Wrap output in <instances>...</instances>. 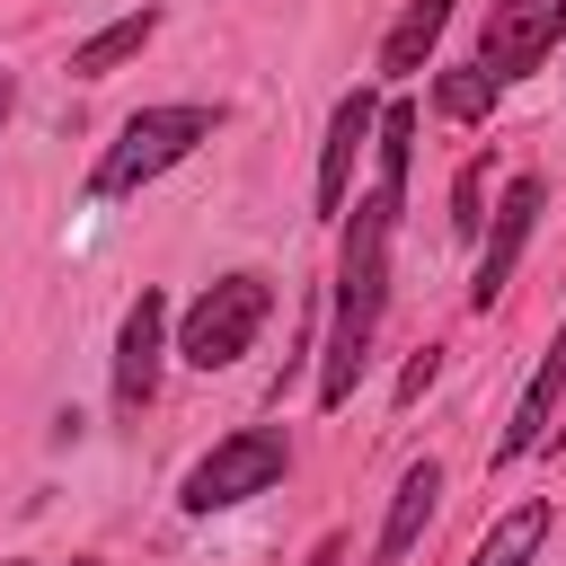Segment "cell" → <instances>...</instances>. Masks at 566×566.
<instances>
[{"label":"cell","mask_w":566,"mask_h":566,"mask_svg":"<svg viewBox=\"0 0 566 566\" xmlns=\"http://www.w3.org/2000/svg\"><path fill=\"white\" fill-rule=\"evenodd\" d=\"M371 150H380V186L354 203L345 248H336V283H327V363H318V407H345L354 380H363V363H371V327H380V301H389V230H398L407 159H416V106H407V97L380 106Z\"/></svg>","instance_id":"cell-1"},{"label":"cell","mask_w":566,"mask_h":566,"mask_svg":"<svg viewBox=\"0 0 566 566\" xmlns=\"http://www.w3.org/2000/svg\"><path fill=\"white\" fill-rule=\"evenodd\" d=\"M212 133H221V106H142V115L106 142V159L88 168V195H97V203H124V195H142L150 177H168L177 159H195Z\"/></svg>","instance_id":"cell-2"},{"label":"cell","mask_w":566,"mask_h":566,"mask_svg":"<svg viewBox=\"0 0 566 566\" xmlns=\"http://www.w3.org/2000/svg\"><path fill=\"white\" fill-rule=\"evenodd\" d=\"M265 318H274V283H265L256 265H239V274H221V283H203V292L186 301V318H177V354H186L195 371H230V363L256 345Z\"/></svg>","instance_id":"cell-3"},{"label":"cell","mask_w":566,"mask_h":566,"mask_svg":"<svg viewBox=\"0 0 566 566\" xmlns=\"http://www.w3.org/2000/svg\"><path fill=\"white\" fill-rule=\"evenodd\" d=\"M283 469H292L283 424H239V433H221V442H212V451L186 469L177 504H186V513H221V504H248V495L283 486Z\"/></svg>","instance_id":"cell-4"},{"label":"cell","mask_w":566,"mask_h":566,"mask_svg":"<svg viewBox=\"0 0 566 566\" xmlns=\"http://www.w3.org/2000/svg\"><path fill=\"white\" fill-rule=\"evenodd\" d=\"M557 35H566V0H495L478 27V71L495 88H513L557 53Z\"/></svg>","instance_id":"cell-5"},{"label":"cell","mask_w":566,"mask_h":566,"mask_svg":"<svg viewBox=\"0 0 566 566\" xmlns=\"http://www.w3.org/2000/svg\"><path fill=\"white\" fill-rule=\"evenodd\" d=\"M539 203H548V186H539V177H513V186H504L495 230H478V283H469V310H495V292H504V283H513V265H522V239H531Z\"/></svg>","instance_id":"cell-6"},{"label":"cell","mask_w":566,"mask_h":566,"mask_svg":"<svg viewBox=\"0 0 566 566\" xmlns=\"http://www.w3.org/2000/svg\"><path fill=\"white\" fill-rule=\"evenodd\" d=\"M159 354H168V301L142 283L133 310H124V327H115V407H124V416L150 407V389H159Z\"/></svg>","instance_id":"cell-7"},{"label":"cell","mask_w":566,"mask_h":566,"mask_svg":"<svg viewBox=\"0 0 566 566\" xmlns=\"http://www.w3.org/2000/svg\"><path fill=\"white\" fill-rule=\"evenodd\" d=\"M371 124H380V97H371V88L336 97L327 142H318V212H327V221H345V186H354V159H363V142H371Z\"/></svg>","instance_id":"cell-8"},{"label":"cell","mask_w":566,"mask_h":566,"mask_svg":"<svg viewBox=\"0 0 566 566\" xmlns=\"http://www.w3.org/2000/svg\"><path fill=\"white\" fill-rule=\"evenodd\" d=\"M557 398H566V327L548 336V354H539V371H531V389H522L513 424L495 433V469H513L522 451H539V442H548V416H557Z\"/></svg>","instance_id":"cell-9"},{"label":"cell","mask_w":566,"mask_h":566,"mask_svg":"<svg viewBox=\"0 0 566 566\" xmlns=\"http://www.w3.org/2000/svg\"><path fill=\"white\" fill-rule=\"evenodd\" d=\"M433 504H442V460H416V469L398 478V495H389V522H380V566H398V557L424 539Z\"/></svg>","instance_id":"cell-10"},{"label":"cell","mask_w":566,"mask_h":566,"mask_svg":"<svg viewBox=\"0 0 566 566\" xmlns=\"http://www.w3.org/2000/svg\"><path fill=\"white\" fill-rule=\"evenodd\" d=\"M150 35H159V9H124V18H115V27H97L88 44H71V80H106V71H124Z\"/></svg>","instance_id":"cell-11"},{"label":"cell","mask_w":566,"mask_h":566,"mask_svg":"<svg viewBox=\"0 0 566 566\" xmlns=\"http://www.w3.org/2000/svg\"><path fill=\"white\" fill-rule=\"evenodd\" d=\"M442 27H451V0H407V9H398V27L380 35V71H389V80H416Z\"/></svg>","instance_id":"cell-12"},{"label":"cell","mask_w":566,"mask_h":566,"mask_svg":"<svg viewBox=\"0 0 566 566\" xmlns=\"http://www.w3.org/2000/svg\"><path fill=\"white\" fill-rule=\"evenodd\" d=\"M539 539H548V504L531 495V504L495 513V531L469 548V566H531V557H539Z\"/></svg>","instance_id":"cell-13"},{"label":"cell","mask_w":566,"mask_h":566,"mask_svg":"<svg viewBox=\"0 0 566 566\" xmlns=\"http://www.w3.org/2000/svg\"><path fill=\"white\" fill-rule=\"evenodd\" d=\"M495 80L478 71V62H460V71H433V115H451V124H486L495 115Z\"/></svg>","instance_id":"cell-14"},{"label":"cell","mask_w":566,"mask_h":566,"mask_svg":"<svg viewBox=\"0 0 566 566\" xmlns=\"http://www.w3.org/2000/svg\"><path fill=\"white\" fill-rule=\"evenodd\" d=\"M486 177H495V159H469L460 168V186H451V239H478L486 230Z\"/></svg>","instance_id":"cell-15"},{"label":"cell","mask_w":566,"mask_h":566,"mask_svg":"<svg viewBox=\"0 0 566 566\" xmlns=\"http://www.w3.org/2000/svg\"><path fill=\"white\" fill-rule=\"evenodd\" d=\"M433 371H442V354H433V345H424V354H416V363H407V371H398V407H416V398H424V389H433Z\"/></svg>","instance_id":"cell-16"},{"label":"cell","mask_w":566,"mask_h":566,"mask_svg":"<svg viewBox=\"0 0 566 566\" xmlns=\"http://www.w3.org/2000/svg\"><path fill=\"white\" fill-rule=\"evenodd\" d=\"M310 566H345V539H336V531H327V539H318V548H310Z\"/></svg>","instance_id":"cell-17"},{"label":"cell","mask_w":566,"mask_h":566,"mask_svg":"<svg viewBox=\"0 0 566 566\" xmlns=\"http://www.w3.org/2000/svg\"><path fill=\"white\" fill-rule=\"evenodd\" d=\"M9 106H18V88H9V80H0V124H9Z\"/></svg>","instance_id":"cell-18"},{"label":"cell","mask_w":566,"mask_h":566,"mask_svg":"<svg viewBox=\"0 0 566 566\" xmlns=\"http://www.w3.org/2000/svg\"><path fill=\"white\" fill-rule=\"evenodd\" d=\"M9 566H18V557H9Z\"/></svg>","instance_id":"cell-19"}]
</instances>
